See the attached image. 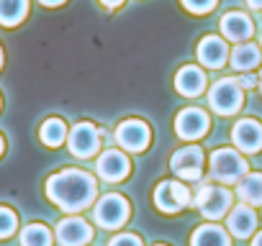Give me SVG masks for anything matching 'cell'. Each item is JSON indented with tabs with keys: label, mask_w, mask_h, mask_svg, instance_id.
<instances>
[{
	"label": "cell",
	"mask_w": 262,
	"mask_h": 246,
	"mask_svg": "<svg viewBox=\"0 0 262 246\" xmlns=\"http://www.w3.org/2000/svg\"><path fill=\"white\" fill-rule=\"evenodd\" d=\"M41 6H47V8H57V6H62V3H67V0H39Z\"/></svg>",
	"instance_id": "28"
},
{
	"label": "cell",
	"mask_w": 262,
	"mask_h": 246,
	"mask_svg": "<svg viewBox=\"0 0 262 246\" xmlns=\"http://www.w3.org/2000/svg\"><path fill=\"white\" fill-rule=\"evenodd\" d=\"M44 192L59 210H64L67 215H77V213H82L85 208H90L95 203L98 180L90 172H85V169L70 167V169L54 172L47 180Z\"/></svg>",
	"instance_id": "1"
},
{
	"label": "cell",
	"mask_w": 262,
	"mask_h": 246,
	"mask_svg": "<svg viewBox=\"0 0 262 246\" xmlns=\"http://www.w3.org/2000/svg\"><path fill=\"white\" fill-rule=\"evenodd\" d=\"M211 129V118L203 108H183L178 115H175V134L183 139V141H198L208 134Z\"/></svg>",
	"instance_id": "10"
},
{
	"label": "cell",
	"mask_w": 262,
	"mask_h": 246,
	"mask_svg": "<svg viewBox=\"0 0 262 246\" xmlns=\"http://www.w3.org/2000/svg\"><path fill=\"white\" fill-rule=\"evenodd\" d=\"M18 243H21V246H52V243H54V233H52L44 223L34 220V223H29V226L21 228Z\"/></svg>",
	"instance_id": "22"
},
{
	"label": "cell",
	"mask_w": 262,
	"mask_h": 246,
	"mask_svg": "<svg viewBox=\"0 0 262 246\" xmlns=\"http://www.w3.org/2000/svg\"><path fill=\"white\" fill-rule=\"evenodd\" d=\"M100 3H103L105 8H121V6H123V0H100Z\"/></svg>",
	"instance_id": "29"
},
{
	"label": "cell",
	"mask_w": 262,
	"mask_h": 246,
	"mask_svg": "<svg viewBox=\"0 0 262 246\" xmlns=\"http://www.w3.org/2000/svg\"><path fill=\"white\" fill-rule=\"evenodd\" d=\"M259 46H262V39H259Z\"/></svg>",
	"instance_id": "37"
},
{
	"label": "cell",
	"mask_w": 262,
	"mask_h": 246,
	"mask_svg": "<svg viewBox=\"0 0 262 246\" xmlns=\"http://www.w3.org/2000/svg\"><path fill=\"white\" fill-rule=\"evenodd\" d=\"M95 172L103 182H123L128 175H131V162L126 157V152L121 149H105L98 162H95Z\"/></svg>",
	"instance_id": "11"
},
{
	"label": "cell",
	"mask_w": 262,
	"mask_h": 246,
	"mask_svg": "<svg viewBox=\"0 0 262 246\" xmlns=\"http://www.w3.org/2000/svg\"><path fill=\"white\" fill-rule=\"evenodd\" d=\"M229 64L234 72H252L262 64V49L252 41H244V44H236L229 54Z\"/></svg>",
	"instance_id": "18"
},
{
	"label": "cell",
	"mask_w": 262,
	"mask_h": 246,
	"mask_svg": "<svg viewBox=\"0 0 262 246\" xmlns=\"http://www.w3.org/2000/svg\"><path fill=\"white\" fill-rule=\"evenodd\" d=\"M257 77H259V92H262V72H259V75H257Z\"/></svg>",
	"instance_id": "34"
},
{
	"label": "cell",
	"mask_w": 262,
	"mask_h": 246,
	"mask_svg": "<svg viewBox=\"0 0 262 246\" xmlns=\"http://www.w3.org/2000/svg\"><path fill=\"white\" fill-rule=\"evenodd\" d=\"M29 16V0H0V26L13 29Z\"/></svg>",
	"instance_id": "23"
},
{
	"label": "cell",
	"mask_w": 262,
	"mask_h": 246,
	"mask_svg": "<svg viewBox=\"0 0 262 246\" xmlns=\"http://www.w3.org/2000/svg\"><path fill=\"white\" fill-rule=\"evenodd\" d=\"M3 152H6V139H3V134H0V157H3Z\"/></svg>",
	"instance_id": "32"
},
{
	"label": "cell",
	"mask_w": 262,
	"mask_h": 246,
	"mask_svg": "<svg viewBox=\"0 0 262 246\" xmlns=\"http://www.w3.org/2000/svg\"><path fill=\"white\" fill-rule=\"evenodd\" d=\"M208 105L216 115H236L244 105V87L236 77H221L208 87Z\"/></svg>",
	"instance_id": "3"
},
{
	"label": "cell",
	"mask_w": 262,
	"mask_h": 246,
	"mask_svg": "<svg viewBox=\"0 0 262 246\" xmlns=\"http://www.w3.org/2000/svg\"><path fill=\"white\" fill-rule=\"evenodd\" d=\"M67 134H70V129H67V123L62 118H47L41 123V129H39V139L49 149H59L67 141Z\"/></svg>",
	"instance_id": "21"
},
{
	"label": "cell",
	"mask_w": 262,
	"mask_h": 246,
	"mask_svg": "<svg viewBox=\"0 0 262 246\" xmlns=\"http://www.w3.org/2000/svg\"><path fill=\"white\" fill-rule=\"evenodd\" d=\"M236 195L244 205H262V172H249L236 182Z\"/></svg>",
	"instance_id": "20"
},
{
	"label": "cell",
	"mask_w": 262,
	"mask_h": 246,
	"mask_svg": "<svg viewBox=\"0 0 262 246\" xmlns=\"http://www.w3.org/2000/svg\"><path fill=\"white\" fill-rule=\"evenodd\" d=\"M249 246H262V231L252 236V243H249Z\"/></svg>",
	"instance_id": "31"
},
{
	"label": "cell",
	"mask_w": 262,
	"mask_h": 246,
	"mask_svg": "<svg viewBox=\"0 0 262 246\" xmlns=\"http://www.w3.org/2000/svg\"><path fill=\"white\" fill-rule=\"evenodd\" d=\"M203 167H206V154L198 144H188L170 157V169L172 175L180 177V182H201Z\"/></svg>",
	"instance_id": "9"
},
{
	"label": "cell",
	"mask_w": 262,
	"mask_h": 246,
	"mask_svg": "<svg viewBox=\"0 0 262 246\" xmlns=\"http://www.w3.org/2000/svg\"><path fill=\"white\" fill-rule=\"evenodd\" d=\"M195 54H198V62L203 64V67H208V69H221L224 64H229V41L224 39V36H203L201 39V44H198V49H195Z\"/></svg>",
	"instance_id": "14"
},
{
	"label": "cell",
	"mask_w": 262,
	"mask_h": 246,
	"mask_svg": "<svg viewBox=\"0 0 262 246\" xmlns=\"http://www.w3.org/2000/svg\"><path fill=\"white\" fill-rule=\"evenodd\" d=\"M247 6H249L252 11H262V0H247Z\"/></svg>",
	"instance_id": "30"
},
{
	"label": "cell",
	"mask_w": 262,
	"mask_h": 246,
	"mask_svg": "<svg viewBox=\"0 0 262 246\" xmlns=\"http://www.w3.org/2000/svg\"><path fill=\"white\" fill-rule=\"evenodd\" d=\"M18 231V213L8 205H0V241L11 238Z\"/></svg>",
	"instance_id": "24"
},
{
	"label": "cell",
	"mask_w": 262,
	"mask_h": 246,
	"mask_svg": "<svg viewBox=\"0 0 262 246\" xmlns=\"http://www.w3.org/2000/svg\"><path fill=\"white\" fill-rule=\"evenodd\" d=\"M0 108H3V97H0Z\"/></svg>",
	"instance_id": "36"
},
{
	"label": "cell",
	"mask_w": 262,
	"mask_h": 246,
	"mask_svg": "<svg viewBox=\"0 0 262 246\" xmlns=\"http://www.w3.org/2000/svg\"><path fill=\"white\" fill-rule=\"evenodd\" d=\"M216 3H219V0H180V6H183L188 13H193V16H206V13H211V11L216 8Z\"/></svg>",
	"instance_id": "25"
},
{
	"label": "cell",
	"mask_w": 262,
	"mask_h": 246,
	"mask_svg": "<svg viewBox=\"0 0 262 246\" xmlns=\"http://www.w3.org/2000/svg\"><path fill=\"white\" fill-rule=\"evenodd\" d=\"M108 246H144V241L137 233H118L108 241Z\"/></svg>",
	"instance_id": "26"
},
{
	"label": "cell",
	"mask_w": 262,
	"mask_h": 246,
	"mask_svg": "<svg viewBox=\"0 0 262 246\" xmlns=\"http://www.w3.org/2000/svg\"><path fill=\"white\" fill-rule=\"evenodd\" d=\"M190 246H231V236L224 226L203 223L190 233Z\"/></svg>",
	"instance_id": "19"
},
{
	"label": "cell",
	"mask_w": 262,
	"mask_h": 246,
	"mask_svg": "<svg viewBox=\"0 0 262 246\" xmlns=\"http://www.w3.org/2000/svg\"><path fill=\"white\" fill-rule=\"evenodd\" d=\"M54 238L59 246H88L93 241V226L80 215H67L57 223Z\"/></svg>",
	"instance_id": "12"
},
{
	"label": "cell",
	"mask_w": 262,
	"mask_h": 246,
	"mask_svg": "<svg viewBox=\"0 0 262 246\" xmlns=\"http://www.w3.org/2000/svg\"><path fill=\"white\" fill-rule=\"evenodd\" d=\"M193 203L201 210V215L213 223V220H221L224 215H229L234 195L224 185H201L198 182V192L193 195Z\"/></svg>",
	"instance_id": "4"
},
{
	"label": "cell",
	"mask_w": 262,
	"mask_h": 246,
	"mask_svg": "<svg viewBox=\"0 0 262 246\" xmlns=\"http://www.w3.org/2000/svg\"><path fill=\"white\" fill-rule=\"evenodd\" d=\"M231 144L242 154L262 152V123L254 118H239L231 129Z\"/></svg>",
	"instance_id": "13"
},
{
	"label": "cell",
	"mask_w": 262,
	"mask_h": 246,
	"mask_svg": "<svg viewBox=\"0 0 262 246\" xmlns=\"http://www.w3.org/2000/svg\"><path fill=\"white\" fill-rule=\"evenodd\" d=\"M208 172H211V180L219 185H236L244 175H249V164L239 149L224 146V149H216L211 154Z\"/></svg>",
	"instance_id": "2"
},
{
	"label": "cell",
	"mask_w": 262,
	"mask_h": 246,
	"mask_svg": "<svg viewBox=\"0 0 262 246\" xmlns=\"http://www.w3.org/2000/svg\"><path fill=\"white\" fill-rule=\"evenodd\" d=\"M226 231L234 238H249L257 231V213L252 205H234L226 215Z\"/></svg>",
	"instance_id": "16"
},
{
	"label": "cell",
	"mask_w": 262,
	"mask_h": 246,
	"mask_svg": "<svg viewBox=\"0 0 262 246\" xmlns=\"http://www.w3.org/2000/svg\"><path fill=\"white\" fill-rule=\"evenodd\" d=\"M155 205L160 213L167 215H178L183 213L188 205H193V192L188 185H183L180 180H162L155 187Z\"/></svg>",
	"instance_id": "7"
},
{
	"label": "cell",
	"mask_w": 262,
	"mask_h": 246,
	"mask_svg": "<svg viewBox=\"0 0 262 246\" xmlns=\"http://www.w3.org/2000/svg\"><path fill=\"white\" fill-rule=\"evenodd\" d=\"M219 29H221V36H224L226 41H234V44H244V41H249L252 34H254L252 18H249L247 13H242V11H229V13L221 18Z\"/></svg>",
	"instance_id": "15"
},
{
	"label": "cell",
	"mask_w": 262,
	"mask_h": 246,
	"mask_svg": "<svg viewBox=\"0 0 262 246\" xmlns=\"http://www.w3.org/2000/svg\"><path fill=\"white\" fill-rule=\"evenodd\" d=\"M236 82H239V85H242L244 90H249V87H257V85H259V77H254L252 72H242Z\"/></svg>",
	"instance_id": "27"
},
{
	"label": "cell",
	"mask_w": 262,
	"mask_h": 246,
	"mask_svg": "<svg viewBox=\"0 0 262 246\" xmlns=\"http://www.w3.org/2000/svg\"><path fill=\"white\" fill-rule=\"evenodd\" d=\"M152 141V129L149 123L142 120V118H126L118 123L116 129V144L121 152H128V154H142L147 152Z\"/></svg>",
	"instance_id": "8"
},
{
	"label": "cell",
	"mask_w": 262,
	"mask_h": 246,
	"mask_svg": "<svg viewBox=\"0 0 262 246\" xmlns=\"http://www.w3.org/2000/svg\"><path fill=\"white\" fill-rule=\"evenodd\" d=\"M155 246H167V243H155Z\"/></svg>",
	"instance_id": "35"
},
{
	"label": "cell",
	"mask_w": 262,
	"mask_h": 246,
	"mask_svg": "<svg viewBox=\"0 0 262 246\" xmlns=\"http://www.w3.org/2000/svg\"><path fill=\"white\" fill-rule=\"evenodd\" d=\"M100 146H103V134H100V129L95 126V123H90V120L75 123V126L70 129V134H67V149L77 159L98 157Z\"/></svg>",
	"instance_id": "6"
},
{
	"label": "cell",
	"mask_w": 262,
	"mask_h": 246,
	"mask_svg": "<svg viewBox=\"0 0 262 246\" xmlns=\"http://www.w3.org/2000/svg\"><path fill=\"white\" fill-rule=\"evenodd\" d=\"M208 87V80H206V72L195 64H185L178 69L175 75V90L185 97H201Z\"/></svg>",
	"instance_id": "17"
},
{
	"label": "cell",
	"mask_w": 262,
	"mask_h": 246,
	"mask_svg": "<svg viewBox=\"0 0 262 246\" xmlns=\"http://www.w3.org/2000/svg\"><path fill=\"white\" fill-rule=\"evenodd\" d=\"M3 62H6V54H3V46H0V69H3Z\"/></svg>",
	"instance_id": "33"
},
{
	"label": "cell",
	"mask_w": 262,
	"mask_h": 246,
	"mask_svg": "<svg viewBox=\"0 0 262 246\" xmlns=\"http://www.w3.org/2000/svg\"><path fill=\"white\" fill-rule=\"evenodd\" d=\"M93 218L100 228L105 231H118L128 223L131 218V205L123 195L118 192H108L103 198H98V203H93Z\"/></svg>",
	"instance_id": "5"
}]
</instances>
